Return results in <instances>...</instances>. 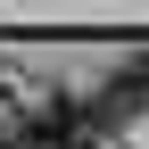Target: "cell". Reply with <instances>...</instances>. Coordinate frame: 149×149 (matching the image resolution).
Instances as JSON below:
<instances>
[{"mask_svg": "<svg viewBox=\"0 0 149 149\" xmlns=\"http://www.w3.org/2000/svg\"><path fill=\"white\" fill-rule=\"evenodd\" d=\"M149 108V58H124L116 66V83L100 91V108H91V133H116L124 116H141Z\"/></svg>", "mask_w": 149, "mask_h": 149, "instance_id": "cell-1", "label": "cell"}]
</instances>
